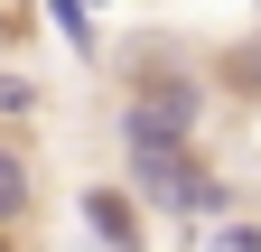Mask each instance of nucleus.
Wrapping results in <instances>:
<instances>
[{"label": "nucleus", "mask_w": 261, "mask_h": 252, "mask_svg": "<svg viewBox=\"0 0 261 252\" xmlns=\"http://www.w3.org/2000/svg\"><path fill=\"white\" fill-rule=\"evenodd\" d=\"M205 75L177 66L168 47H149V56H130L121 66V112H112V131L121 149H196L205 140Z\"/></svg>", "instance_id": "obj_1"}, {"label": "nucleus", "mask_w": 261, "mask_h": 252, "mask_svg": "<svg viewBox=\"0 0 261 252\" xmlns=\"http://www.w3.org/2000/svg\"><path fill=\"white\" fill-rule=\"evenodd\" d=\"M28 224H38V149L0 131V252H28Z\"/></svg>", "instance_id": "obj_2"}, {"label": "nucleus", "mask_w": 261, "mask_h": 252, "mask_svg": "<svg viewBox=\"0 0 261 252\" xmlns=\"http://www.w3.org/2000/svg\"><path fill=\"white\" fill-rule=\"evenodd\" d=\"M84 234L103 243V252H149V215H140V196L130 187H84Z\"/></svg>", "instance_id": "obj_3"}, {"label": "nucleus", "mask_w": 261, "mask_h": 252, "mask_svg": "<svg viewBox=\"0 0 261 252\" xmlns=\"http://www.w3.org/2000/svg\"><path fill=\"white\" fill-rule=\"evenodd\" d=\"M47 112V93H38V75H19V66H0V131H28V121Z\"/></svg>", "instance_id": "obj_4"}, {"label": "nucleus", "mask_w": 261, "mask_h": 252, "mask_svg": "<svg viewBox=\"0 0 261 252\" xmlns=\"http://www.w3.org/2000/svg\"><path fill=\"white\" fill-rule=\"evenodd\" d=\"M215 84H233L243 103H261V28H252L243 47H224V56H215Z\"/></svg>", "instance_id": "obj_5"}, {"label": "nucleus", "mask_w": 261, "mask_h": 252, "mask_svg": "<svg viewBox=\"0 0 261 252\" xmlns=\"http://www.w3.org/2000/svg\"><path fill=\"white\" fill-rule=\"evenodd\" d=\"M47 19H56V38L75 47V56H93V47H103V38H93V10H84V0H47Z\"/></svg>", "instance_id": "obj_6"}, {"label": "nucleus", "mask_w": 261, "mask_h": 252, "mask_svg": "<svg viewBox=\"0 0 261 252\" xmlns=\"http://www.w3.org/2000/svg\"><path fill=\"white\" fill-rule=\"evenodd\" d=\"M215 252H261V224H224V243Z\"/></svg>", "instance_id": "obj_7"}, {"label": "nucleus", "mask_w": 261, "mask_h": 252, "mask_svg": "<svg viewBox=\"0 0 261 252\" xmlns=\"http://www.w3.org/2000/svg\"><path fill=\"white\" fill-rule=\"evenodd\" d=\"M84 10H112V0H84Z\"/></svg>", "instance_id": "obj_8"}, {"label": "nucleus", "mask_w": 261, "mask_h": 252, "mask_svg": "<svg viewBox=\"0 0 261 252\" xmlns=\"http://www.w3.org/2000/svg\"><path fill=\"white\" fill-rule=\"evenodd\" d=\"M252 28H261V0H252Z\"/></svg>", "instance_id": "obj_9"}]
</instances>
